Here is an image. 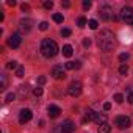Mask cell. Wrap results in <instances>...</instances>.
Here are the masks:
<instances>
[{"label": "cell", "instance_id": "cell-15", "mask_svg": "<svg viewBox=\"0 0 133 133\" xmlns=\"http://www.w3.org/2000/svg\"><path fill=\"white\" fill-rule=\"evenodd\" d=\"M96 119V113L92 111V110H88L86 111V116H85V119H83V122H86V121H94Z\"/></svg>", "mask_w": 133, "mask_h": 133}, {"label": "cell", "instance_id": "cell-6", "mask_svg": "<svg viewBox=\"0 0 133 133\" xmlns=\"http://www.w3.org/2000/svg\"><path fill=\"white\" fill-rule=\"evenodd\" d=\"M59 131L61 133H74L75 131V124L72 121H64L61 125H59Z\"/></svg>", "mask_w": 133, "mask_h": 133}, {"label": "cell", "instance_id": "cell-30", "mask_svg": "<svg viewBox=\"0 0 133 133\" xmlns=\"http://www.w3.org/2000/svg\"><path fill=\"white\" fill-rule=\"evenodd\" d=\"M33 92H35V96H38V97H39V96H42V88H41V86H38V88H35V91H33Z\"/></svg>", "mask_w": 133, "mask_h": 133}, {"label": "cell", "instance_id": "cell-28", "mask_svg": "<svg viewBox=\"0 0 133 133\" xmlns=\"http://www.w3.org/2000/svg\"><path fill=\"white\" fill-rule=\"evenodd\" d=\"M128 58H130L128 53H121V55H119V61H127Z\"/></svg>", "mask_w": 133, "mask_h": 133}, {"label": "cell", "instance_id": "cell-25", "mask_svg": "<svg viewBox=\"0 0 133 133\" xmlns=\"http://www.w3.org/2000/svg\"><path fill=\"white\" fill-rule=\"evenodd\" d=\"M114 100H116V103H122V102H124V96L117 92V94L114 96Z\"/></svg>", "mask_w": 133, "mask_h": 133}, {"label": "cell", "instance_id": "cell-5", "mask_svg": "<svg viewBox=\"0 0 133 133\" xmlns=\"http://www.w3.org/2000/svg\"><path fill=\"white\" fill-rule=\"evenodd\" d=\"M68 92H69V96H72V97H78V96L82 94V83H80V82H72V83L69 85V88H68Z\"/></svg>", "mask_w": 133, "mask_h": 133}, {"label": "cell", "instance_id": "cell-13", "mask_svg": "<svg viewBox=\"0 0 133 133\" xmlns=\"http://www.w3.org/2000/svg\"><path fill=\"white\" fill-rule=\"evenodd\" d=\"M72 53H74V49H72V45L66 44V45L63 47V55H64L66 58H71V56H72Z\"/></svg>", "mask_w": 133, "mask_h": 133}, {"label": "cell", "instance_id": "cell-14", "mask_svg": "<svg viewBox=\"0 0 133 133\" xmlns=\"http://www.w3.org/2000/svg\"><path fill=\"white\" fill-rule=\"evenodd\" d=\"M99 125L102 124H107V114H100V113H96V119H94Z\"/></svg>", "mask_w": 133, "mask_h": 133}, {"label": "cell", "instance_id": "cell-4", "mask_svg": "<svg viewBox=\"0 0 133 133\" xmlns=\"http://www.w3.org/2000/svg\"><path fill=\"white\" fill-rule=\"evenodd\" d=\"M121 16H122V19L125 21V24H128V25L133 27V8L124 6L122 11H121Z\"/></svg>", "mask_w": 133, "mask_h": 133}, {"label": "cell", "instance_id": "cell-35", "mask_svg": "<svg viewBox=\"0 0 133 133\" xmlns=\"http://www.w3.org/2000/svg\"><path fill=\"white\" fill-rule=\"evenodd\" d=\"M5 88H6V77L2 75V89H5Z\"/></svg>", "mask_w": 133, "mask_h": 133}, {"label": "cell", "instance_id": "cell-2", "mask_svg": "<svg viewBox=\"0 0 133 133\" xmlns=\"http://www.w3.org/2000/svg\"><path fill=\"white\" fill-rule=\"evenodd\" d=\"M58 44L53 41V39H44L41 42V53L45 56V58H53L56 53H58Z\"/></svg>", "mask_w": 133, "mask_h": 133}, {"label": "cell", "instance_id": "cell-12", "mask_svg": "<svg viewBox=\"0 0 133 133\" xmlns=\"http://www.w3.org/2000/svg\"><path fill=\"white\" fill-rule=\"evenodd\" d=\"M31 27H33V21H31V19H22V21H21V28H22L24 31H30Z\"/></svg>", "mask_w": 133, "mask_h": 133}, {"label": "cell", "instance_id": "cell-21", "mask_svg": "<svg viewBox=\"0 0 133 133\" xmlns=\"http://www.w3.org/2000/svg\"><path fill=\"white\" fill-rule=\"evenodd\" d=\"M64 68L68 69V71H72V69H75V63L74 61H68V63L64 64Z\"/></svg>", "mask_w": 133, "mask_h": 133}, {"label": "cell", "instance_id": "cell-9", "mask_svg": "<svg viewBox=\"0 0 133 133\" xmlns=\"http://www.w3.org/2000/svg\"><path fill=\"white\" fill-rule=\"evenodd\" d=\"M21 42H22V38H21L19 33H13V35L8 38V45L13 47V49H17V47L21 45Z\"/></svg>", "mask_w": 133, "mask_h": 133}, {"label": "cell", "instance_id": "cell-3", "mask_svg": "<svg viewBox=\"0 0 133 133\" xmlns=\"http://www.w3.org/2000/svg\"><path fill=\"white\" fill-rule=\"evenodd\" d=\"M99 14H100V19H102V21H111V19L116 21V16H114V13H113V8L108 6V5L100 6Z\"/></svg>", "mask_w": 133, "mask_h": 133}, {"label": "cell", "instance_id": "cell-29", "mask_svg": "<svg viewBox=\"0 0 133 133\" xmlns=\"http://www.w3.org/2000/svg\"><path fill=\"white\" fill-rule=\"evenodd\" d=\"M19 92H21V96L24 97V96H27V92H28V89H27V86H21V89H19Z\"/></svg>", "mask_w": 133, "mask_h": 133}, {"label": "cell", "instance_id": "cell-8", "mask_svg": "<svg viewBox=\"0 0 133 133\" xmlns=\"http://www.w3.org/2000/svg\"><path fill=\"white\" fill-rule=\"evenodd\" d=\"M31 117H33L31 110H28V108L21 110V113H19V122H21V124H27L28 121H31Z\"/></svg>", "mask_w": 133, "mask_h": 133}, {"label": "cell", "instance_id": "cell-11", "mask_svg": "<svg viewBox=\"0 0 133 133\" xmlns=\"http://www.w3.org/2000/svg\"><path fill=\"white\" fill-rule=\"evenodd\" d=\"M47 111H49V116H50V117H58L59 113H61V108L56 107V105H49Z\"/></svg>", "mask_w": 133, "mask_h": 133}, {"label": "cell", "instance_id": "cell-24", "mask_svg": "<svg viewBox=\"0 0 133 133\" xmlns=\"http://www.w3.org/2000/svg\"><path fill=\"white\" fill-rule=\"evenodd\" d=\"M127 72H128V66H127V64H122L121 68H119V74L124 75V74H127Z\"/></svg>", "mask_w": 133, "mask_h": 133}, {"label": "cell", "instance_id": "cell-27", "mask_svg": "<svg viewBox=\"0 0 133 133\" xmlns=\"http://www.w3.org/2000/svg\"><path fill=\"white\" fill-rule=\"evenodd\" d=\"M42 5H44V8H47V10H52V8H53V2H49V0H45Z\"/></svg>", "mask_w": 133, "mask_h": 133}, {"label": "cell", "instance_id": "cell-23", "mask_svg": "<svg viewBox=\"0 0 133 133\" xmlns=\"http://www.w3.org/2000/svg\"><path fill=\"white\" fill-rule=\"evenodd\" d=\"M6 68L8 69H17L19 66H17V61H10L8 64H6Z\"/></svg>", "mask_w": 133, "mask_h": 133}, {"label": "cell", "instance_id": "cell-32", "mask_svg": "<svg viewBox=\"0 0 133 133\" xmlns=\"http://www.w3.org/2000/svg\"><path fill=\"white\" fill-rule=\"evenodd\" d=\"M89 45H91V39H89V38H85V39H83V47L88 49Z\"/></svg>", "mask_w": 133, "mask_h": 133}, {"label": "cell", "instance_id": "cell-39", "mask_svg": "<svg viewBox=\"0 0 133 133\" xmlns=\"http://www.w3.org/2000/svg\"><path fill=\"white\" fill-rule=\"evenodd\" d=\"M8 5H10V6H14V5H16V0H8Z\"/></svg>", "mask_w": 133, "mask_h": 133}, {"label": "cell", "instance_id": "cell-31", "mask_svg": "<svg viewBox=\"0 0 133 133\" xmlns=\"http://www.w3.org/2000/svg\"><path fill=\"white\" fill-rule=\"evenodd\" d=\"M39 28H41L42 31H45V30L49 28V24H47V22H41V24H39Z\"/></svg>", "mask_w": 133, "mask_h": 133}, {"label": "cell", "instance_id": "cell-20", "mask_svg": "<svg viewBox=\"0 0 133 133\" xmlns=\"http://www.w3.org/2000/svg\"><path fill=\"white\" fill-rule=\"evenodd\" d=\"M86 25H88V21H86V17H83V16H82V17L78 19V27H80V28H83V27H86Z\"/></svg>", "mask_w": 133, "mask_h": 133}, {"label": "cell", "instance_id": "cell-17", "mask_svg": "<svg viewBox=\"0 0 133 133\" xmlns=\"http://www.w3.org/2000/svg\"><path fill=\"white\" fill-rule=\"evenodd\" d=\"M53 21H55L56 24H63L64 17H63V14H59V13H55V14H53Z\"/></svg>", "mask_w": 133, "mask_h": 133}, {"label": "cell", "instance_id": "cell-34", "mask_svg": "<svg viewBox=\"0 0 133 133\" xmlns=\"http://www.w3.org/2000/svg\"><path fill=\"white\" fill-rule=\"evenodd\" d=\"M91 5H92V3L89 2V0H85V2H83V8H85V10H89Z\"/></svg>", "mask_w": 133, "mask_h": 133}, {"label": "cell", "instance_id": "cell-22", "mask_svg": "<svg viewBox=\"0 0 133 133\" xmlns=\"http://www.w3.org/2000/svg\"><path fill=\"white\" fill-rule=\"evenodd\" d=\"M71 33H72V31H71L69 28H63V30H61V36H63V38H69Z\"/></svg>", "mask_w": 133, "mask_h": 133}, {"label": "cell", "instance_id": "cell-38", "mask_svg": "<svg viewBox=\"0 0 133 133\" xmlns=\"http://www.w3.org/2000/svg\"><path fill=\"white\" fill-rule=\"evenodd\" d=\"M28 10H30V6H28L27 3H24V5H22V11H28Z\"/></svg>", "mask_w": 133, "mask_h": 133}, {"label": "cell", "instance_id": "cell-33", "mask_svg": "<svg viewBox=\"0 0 133 133\" xmlns=\"http://www.w3.org/2000/svg\"><path fill=\"white\" fill-rule=\"evenodd\" d=\"M16 99V94H13V92H10L8 96H6V102H13Z\"/></svg>", "mask_w": 133, "mask_h": 133}, {"label": "cell", "instance_id": "cell-19", "mask_svg": "<svg viewBox=\"0 0 133 133\" xmlns=\"http://www.w3.org/2000/svg\"><path fill=\"white\" fill-rule=\"evenodd\" d=\"M24 74H25V69L22 68V66H19V68L16 69V75H17L19 78H22V77H24Z\"/></svg>", "mask_w": 133, "mask_h": 133}, {"label": "cell", "instance_id": "cell-40", "mask_svg": "<svg viewBox=\"0 0 133 133\" xmlns=\"http://www.w3.org/2000/svg\"><path fill=\"white\" fill-rule=\"evenodd\" d=\"M63 6H64V8H68V6H71V3L68 2V0H66V2H63Z\"/></svg>", "mask_w": 133, "mask_h": 133}, {"label": "cell", "instance_id": "cell-1", "mask_svg": "<svg viewBox=\"0 0 133 133\" xmlns=\"http://www.w3.org/2000/svg\"><path fill=\"white\" fill-rule=\"evenodd\" d=\"M96 42H97V47H99L100 50L110 52V50H113L114 45H116V38H114V35H113L110 30H102V31L99 33Z\"/></svg>", "mask_w": 133, "mask_h": 133}, {"label": "cell", "instance_id": "cell-41", "mask_svg": "<svg viewBox=\"0 0 133 133\" xmlns=\"http://www.w3.org/2000/svg\"><path fill=\"white\" fill-rule=\"evenodd\" d=\"M82 68V64H80V61H75V69H80Z\"/></svg>", "mask_w": 133, "mask_h": 133}, {"label": "cell", "instance_id": "cell-16", "mask_svg": "<svg viewBox=\"0 0 133 133\" xmlns=\"http://www.w3.org/2000/svg\"><path fill=\"white\" fill-rule=\"evenodd\" d=\"M99 133H110L111 131V127L108 125V124H102V125H99V130H97Z\"/></svg>", "mask_w": 133, "mask_h": 133}, {"label": "cell", "instance_id": "cell-36", "mask_svg": "<svg viewBox=\"0 0 133 133\" xmlns=\"http://www.w3.org/2000/svg\"><path fill=\"white\" fill-rule=\"evenodd\" d=\"M103 110H105V111H110V110H111V103H110V102L103 103Z\"/></svg>", "mask_w": 133, "mask_h": 133}, {"label": "cell", "instance_id": "cell-26", "mask_svg": "<svg viewBox=\"0 0 133 133\" xmlns=\"http://www.w3.org/2000/svg\"><path fill=\"white\" fill-rule=\"evenodd\" d=\"M128 91H130V92H128V96H127V102L133 105V89H128Z\"/></svg>", "mask_w": 133, "mask_h": 133}, {"label": "cell", "instance_id": "cell-37", "mask_svg": "<svg viewBox=\"0 0 133 133\" xmlns=\"http://www.w3.org/2000/svg\"><path fill=\"white\" fill-rule=\"evenodd\" d=\"M38 83H39V85H44V83H45V77H44V75L39 77V78H38Z\"/></svg>", "mask_w": 133, "mask_h": 133}, {"label": "cell", "instance_id": "cell-10", "mask_svg": "<svg viewBox=\"0 0 133 133\" xmlns=\"http://www.w3.org/2000/svg\"><path fill=\"white\" fill-rule=\"evenodd\" d=\"M52 75H53L56 80H64V78H66V72L63 71L61 66H55V68L52 69Z\"/></svg>", "mask_w": 133, "mask_h": 133}, {"label": "cell", "instance_id": "cell-18", "mask_svg": "<svg viewBox=\"0 0 133 133\" xmlns=\"http://www.w3.org/2000/svg\"><path fill=\"white\" fill-rule=\"evenodd\" d=\"M88 27H89L91 30H97L99 22H97V21H94V19H91V21H88Z\"/></svg>", "mask_w": 133, "mask_h": 133}, {"label": "cell", "instance_id": "cell-7", "mask_svg": "<svg viewBox=\"0 0 133 133\" xmlns=\"http://www.w3.org/2000/svg\"><path fill=\"white\" fill-rule=\"evenodd\" d=\"M116 125L119 127V128H128L130 125H131V119L128 117V116H117L116 117Z\"/></svg>", "mask_w": 133, "mask_h": 133}]
</instances>
